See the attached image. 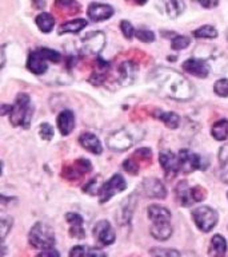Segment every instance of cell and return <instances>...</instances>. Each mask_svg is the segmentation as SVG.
<instances>
[{
    "label": "cell",
    "mask_w": 228,
    "mask_h": 257,
    "mask_svg": "<svg viewBox=\"0 0 228 257\" xmlns=\"http://www.w3.org/2000/svg\"><path fill=\"white\" fill-rule=\"evenodd\" d=\"M184 71L198 78H207L210 74V66L206 62L199 59H188L183 63Z\"/></svg>",
    "instance_id": "15"
},
{
    "label": "cell",
    "mask_w": 228,
    "mask_h": 257,
    "mask_svg": "<svg viewBox=\"0 0 228 257\" xmlns=\"http://www.w3.org/2000/svg\"><path fill=\"white\" fill-rule=\"evenodd\" d=\"M150 232H151L152 237L156 238V240H168L172 236L171 221H155V222H152Z\"/></svg>",
    "instance_id": "16"
},
{
    "label": "cell",
    "mask_w": 228,
    "mask_h": 257,
    "mask_svg": "<svg viewBox=\"0 0 228 257\" xmlns=\"http://www.w3.org/2000/svg\"><path fill=\"white\" fill-rule=\"evenodd\" d=\"M136 38L140 40V42H143V43H151L155 40V34L150 30H144V28H140L138 31L135 32Z\"/></svg>",
    "instance_id": "34"
},
{
    "label": "cell",
    "mask_w": 228,
    "mask_h": 257,
    "mask_svg": "<svg viewBox=\"0 0 228 257\" xmlns=\"http://www.w3.org/2000/svg\"><path fill=\"white\" fill-rule=\"evenodd\" d=\"M139 193L148 198H166L167 189L158 178H144L139 186Z\"/></svg>",
    "instance_id": "9"
},
{
    "label": "cell",
    "mask_w": 228,
    "mask_h": 257,
    "mask_svg": "<svg viewBox=\"0 0 228 257\" xmlns=\"http://www.w3.org/2000/svg\"><path fill=\"white\" fill-rule=\"evenodd\" d=\"M159 162L167 178H174L178 173H180L179 158L174 153L162 152L159 154Z\"/></svg>",
    "instance_id": "12"
},
{
    "label": "cell",
    "mask_w": 228,
    "mask_h": 257,
    "mask_svg": "<svg viewBox=\"0 0 228 257\" xmlns=\"http://www.w3.org/2000/svg\"><path fill=\"white\" fill-rule=\"evenodd\" d=\"M150 254L152 257H180L182 253L176 249H167V248H152L150 250Z\"/></svg>",
    "instance_id": "31"
},
{
    "label": "cell",
    "mask_w": 228,
    "mask_h": 257,
    "mask_svg": "<svg viewBox=\"0 0 228 257\" xmlns=\"http://www.w3.org/2000/svg\"><path fill=\"white\" fill-rule=\"evenodd\" d=\"M56 6H59L62 8H67L71 7L72 4L75 3V0H55Z\"/></svg>",
    "instance_id": "44"
},
{
    "label": "cell",
    "mask_w": 228,
    "mask_h": 257,
    "mask_svg": "<svg viewBox=\"0 0 228 257\" xmlns=\"http://www.w3.org/2000/svg\"><path fill=\"white\" fill-rule=\"evenodd\" d=\"M163 2L166 11H167V15L172 18V19L179 18L184 12L186 4H184L183 0H163Z\"/></svg>",
    "instance_id": "26"
},
{
    "label": "cell",
    "mask_w": 228,
    "mask_h": 257,
    "mask_svg": "<svg viewBox=\"0 0 228 257\" xmlns=\"http://www.w3.org/2000/svg\"><path fill=\"white\" fill-rule=\"evenodd\" d=\"M28 242L35 249H51L56 242L55 232L50 225L44 222H36L30 230Z\"/></svg>",
    "instance_id": "3"
},
{
    "label": "cell",
    "mask_w": 228,
    "mask_h": 257,
    "mask_svg": "<svg viewBox=\"0 0 228 257\" xmlns=\"http://www.w3.org/2000/svg\"><path fill=\"white\" fill-rule=\"evenodd\" d=\"M180 257H199L195 252H184Z\"/></svg>",
    "instance_id": "46"
},
{
    "label": "cell",
    "mask_w": 228,
    "mask_h": 257,
    "mask_svg": "<svg viewBox=\"0 0 228 257\" xmlns=\"http://www.w3.org/2000/svg\"><path fill=\"white\" fill-rule=\"evenodd\" d=\"M83 50L87 54H99L106 46V35L102 31H92L83 38Z\"/></svg>",
    "instance_id": "10"
},
{
    "label": "cell",
    "mask_w": 228,
    "mask_h": 257,
    "mask_svg": "<svg viewBox=\"0 0 228 257\" xmlns=\"http://www.w3.org/2000/svg\"><path fill=\"white\" fill-rule=\"evenodd\" d=\"M208 253L211 257H224L227 253V241L222 234H215L211 238Z\"/></svg>",
    "instance_id": "20"
},
{
    "label": "cell",
    "mask_w": 228,
    "mask_h": 257,
    "mask_svg": "<svg viewBox=\"0 0 228 257\" xmlns=\"http://www.w3.org/2000/svg\"><path fill=\"white\" fill-rule=\"evenodd\" d=\"M147 213L152 222H155V221H171V212L167 208H163L159 205H151L147 209Z\"/></svg>",
    "instance_id": "25"
},
{
    "label": "cell",
    "mask_w": 228,
    "mask_h": 257,
    "mask_svg": "<svg viewBox=\"0 0 228 257\" xmlns=\"http://www.w3.org/2000/svg\"><path fill=\"white\" fill-rule=\"evenodd\" d=\"M87 20L84 19H74L70 20V22H66L59 27V34L63 35V34H78L83 28L87 27Z\"/></svg>",
    "instance_id": "23"
},
{
    "label": "cell",
    "mask_w": 228,
    "mask_h": 257,
    "mask_svg": "<svg viewBox=\"0 0 228 257\" xmlns=\"http://www.w3.org/2000/svg\"><path fill=\"white\" fill-rule=\"evenodd\" d=\"M58 127L63 136L71 134L74 127H75V115L71 110H64L58 116Z\"/></svg>",
    "instance_id": "18"
},
{
    "label": "cell",
    "mask_w": 228,
    "mask_h": 257,
    "mask_svg": "<svg viewBox=\"0 0 228 257\" xmlns=\"http://www.w3.org/2000/svg\"><path fill=\"white\" fill-rule=\"evenodd\" d=\"M42 50V52L44 54V56L47 58L50 62H54V63H59L60 59H62V56H60V54L58 51H55V50H51V48H40Z\"/></svg>",
    "instance_id": "38"
},
{
    "label": "cell",
    "mask_w": 228,
    "mask_h": 257,
    "mask_svg": "<svg viewBox=\"0 0 228 257\" xmlns=\"http://www.w3.org/2000/svg\"><path fill=\"white\" fill-rule=\"evenodd\" d=\"M194 36L199 38V39H214L218 36V30L214 26H203V27L198 28L194 31Z\"/></svg>",
    "instance_id": "30"
},
{
    "label": "cell",
    "mask_w": 228,
    "mask_h": 257,
    "mask_svg": "<svg viewBox=\"0 0 228 257\" xmlns=\"http://www.w3.org/2000/svg\"><path fill=\"white\" fill-rule=\"evenodd\" d=\"M192 218H194V222L198 226V229L207 233L211 232L212 229L215 228L218 220H219V216H218V212L215 209L203 205V206H199L192 212Z\"/></svg>",
    "instance_id": "6"
},
{
    "label": "cell",
    "mask_w": 228,
    "mask_h": 257,
    "mask_svg": "<svg viewBox=\"0 0 228 257\" xmlns=\"http://www.w3.org/2000/svg\"><path fill=\"white\" fill-rule=\"evenodd\" d=\"M120 30L123 32V35L126 39H132V36L135 35V30H134V26H132L130 22L127 20H122V23H120Z\"/></svg>",
    "instance_id": "36"
},
{
    "label": "cell",
    "mask_w": 228,
    "mask_h": 257,
    "mask_svg": "<svg viewBox=\"0 0 228 257\" xmlns=\"http://www.w3.org/2000/svg\"><path fill=\"white\" fill-rule=\"evenodd\" d=\"M0 228H2V238H6L8 234V232L11 230L12 228V220L11 218H8V217H6L3 214L2 216V221H0Z\"/></svg>",
    "instance_id": "40"
},
{
    "label": "cell",
    "mask_w": 228,
    "mask_h": 257,
    "mask_svg": "<svg viewBox=\"0 0 228 257\" xmlns=\"http://www.w3.org/2000/svg\"><path fill=\"white\" fill-rule=\"evenodd\" d=\"M148 84L154 91L164 98H171L180 102L192 99L195 94L191 82L174 68H154L148 74Z\"/></svg>",
    "instance_id": "1"
},
{
    "label": "cell",
    "mask_w": 228,
    "mask_h": 257,
    "mask_svg": "<svg viewBox=\"0 0 228 257\" xmlns=\"http://www.w3.org/2000/svg\"><path fill=\"white\" fill-rule=\"evenodd\" d=\"M94 236L104 246L114 244L116 240L115 230L107 220H100L96 222L95 228H94Z\"/></svg>",
    "instance_id": "11"
},
{
    "label": "cell",
    "mask_w": 228,
    "mask_h": 257,
    "mask_svg": "<svg viewBox=\"0 0 228 257\" xmlns=\"http://www.w3.org/2000/svg\"><path fill=\"white\" fill-rule=\"evenodd\" d=\"M39 134L43 140L46 141L52 140V137H54V127H52L50 123H43L42 126H40Z\"/></svg>",
    "instance_id": "39"
},
{
    "label": "cell",
    "mask_w": 228,
    "mask_h": 257,
    "mask_svg": "<svg viewBox=\"0 0 228 257\" xmlns=\"http://www.w3.org/2000/svg\"><path fill=\"white\" fill-rule=\"evenodd\" d=\"M136 136L131 128L123 127L111 133L107 138V146L112 152H126L136 144Z\"/></svg>",
    "instance_id": "5"
},
{
    "label": "cell",
    "mask_w": 228,
    "mask_h": 257,
    "mask_svg": "<svg viewBox=\"0 0 228 257\" xmlns=\"http://www.w3.org/2000/svg\"><path fill=\"white\" fill-rule=\"evenodd\" d=\"M176 201L182 206H191L196 202H202L206 198V190L200 186L191 188L187 181H180L175 188Z\"/></svg>",
    "instance_id": "4"
},
{
    "label": "cell",
    "mask_w": 228,
    "mask_h": 257,
    "mask_svg": "<svg viewBox=\"0 0 228 257\" xmlns=\"http://www.w3.org/2000/svg\"><path fill=\"white\" fill-rule=\"evenodd\" d=\"M130 2H134V3L139 4V6H143V4H146V2H147V0H130Z\"/></svg>",
    "instance_id": "47"
},
{
    "label": "cell",
    "mask_w": 228,
    "mask_h": 257,
    "mask_svg": "<svg viewBox=\"0 0 228 257\" xmlns=\"http://www.w3.org/2000/svg\"><path fill=\"white\" fill-rule=\"evenodd\" d=\"M36 257H59V252L56 250V249L51 248V249H46L42 253H39Z\"/></svg>",
    "instance_id": "41"
},
{
    "label": "cell",
    "mask_w": 228,
    "mask_h": 257,
    "mask_svg": "<svg viewBox=\"0 0 228 257\" xmlns=\"http://www.w3.org/2000/svg\"><path fill=\"white\" fill-rule=\"evenodd\" d=\"M190 43H191L190 38H187V36H183V35H178L174 38V40H172L171 47H172V50L179 51V50H184V48H187L188 46H190Z\"/></svg>",
    "instance_id": "32"
},
{
    "label": "cell",
    "mask_w": 228,
    "mask_h": 257,
    "mask_svg": "<svg viewBox=\"0 0 228 257\" xmlns=\"http://www.w3.org/2000/svg\"><path fill=\"white\" fill-rule=\"evenodd\" d=\"M90 256V248L84 246V245H76L70 250V256L68 257H88Z\"/></svg>",
    "instance_id": "35"
},
{
    "label": "cell",
    "mask_w": 228,
    "mask_h": 257,
    "mask_svg": "<svg viewBox=\"0 0 228 257\" xmlns=\"http://www.w3.org/2000/svg\"><path fill=\"white\" fill-rule=\"evenodd\" d=\"M212 137L216 141H224L228 138V120L227 119H220L214 123L211 128Z\"/></svg>",
    "instance_id": "28"
},
{
    "label": "cell",
    "mask_w": 228,
    "mask_h": 257,
    "mask_svg": "<svg viewBox=\"0 0 228 257\" xmlns=\"http://www.w3.org/2000/svg\"><path fill=\"white\" fill-rule=\"evenodd\" d=\"M214 91H215L216 95L219 96H228V79L223 78V79L216 80L215 86H214Z\"/></svg>",
    "instance_id": "33"
},
{
    "label": "cell",
    "mask_w": 228,
    "mask_h": 257,
    "mask_svg": "<svg viewBox=\"0 0 228 257\" xmlns=\"http://www.w3.org/2000/svg\"><path fill=\"white\" fill-rule=\"evenodd\" d=\"M79 144L83 146L86 150H88L92 154H102L103 152V146L100 144L99 138L92 134V133H83L82 136L79 137Z\"/></svg>",
    "instance_id": "17"
},
{
    "label": "cell",
    "mask_w": 228,
    "mask_h": 257,
    "mask_svg": "<svg viewBox=\"0 0 228 257\" xmlns=\"http://www.w3.org/2000/svg\"><path fill=\"white\" fill-rule=\"evenodd\" d=\"M66 220L70 224V233L72 237L76 238H83L84 237V229H83V218L78 213H67Z\"/></svg>",
    "instance_id": "19"
},
{
    "label": "cell",
    "mask_w": 228,
    "mask_h": 257,
    "mask_svg": "<svg viewBox=\"0 0 228 257\" xmlns=\"http://www.w3.org/2000/svg\"><path fill=\"white\" fill-rule=\"evenodd\" d=\"M123 168H124V170H126V172L130 173V174H132V176L138 174V173H139V169H140L139 164H138L136 161L132 160V158L124 161Z\"/></svg>",
    "instance_id": "37"
},
{
    "label": "cell",
    "mask_w": 228,
    "mask_h": 257,
    "mask_svg": "<svg viewBox=\"0 0 228 257\" xmlns=\"http://www.w3.org/2000/svg\"><path fill=\"white\" fill-rule=\"evenodd\" d=\"M35 22L40 31H43L44 34L51 32L54 26H55V18L51 14H48V12H42V14H39V15L36 16Z\"/></svg>",
    "instance_id": "27"
},
{
    "label": "cell",
    "mask_w": 228,
    "mask_h": 257,
    "mask_svg": "<svg viewBox=\"0 0 228 257\" xmlns=\"http://www.w3.org/2000/svg\"><path fill=\"white\" fill-rule=\"evenodd\" d=\"M47 62H50V60L44 56L42 50L32 51L31 54H30V56H28L27 67L32 74H35V75H43L44 72L48 70Z\"/></svg>",
    "instance_id": "13"
},
{
    "label": "cell",
    "mask_w": 228,
    "mask_h": 257,
    "mask_svg": "<svg viewBox=\"0 0 228 257\" xmlns=\"http://www.w3.org/2000/svg\"><path fill=\"white\" fill-rule=\"evenodd\" d=\"M178 158H179V165H180V172L182 173H192L198 170V169H204L206 166H203V160L199 154H195V153H191L187 149H183L180 150L179 154H178Z\"/></svg>",
    "instance_id": "8"
},
{
    "label": "cell",
    "mask_w": 228,
    "mask_h": 257,
    "mask_svg": "<svg viewBox=\"0 0 228 257\" xmlns=\"http://www.w3.org/2000/svg\"><path fill=\"white\" fill-rule=\"evenodd\" d=\"M88 257H108L106 253L99 248H94V249H90V256Z\"/></svg>",
    "instance_id": "43"
},
{
    "label": "cell",
    "mask_w": 228,
    "mask_h": 257,
    "mask_svg": "<svg viewBox=\"0 0 228 257\" xmlns=\"http://www.w3.org/2000/svg\"><path fill=\"white\" fill-rule=\"evenodd\" d=\"M127 189V182L123 178L122 174H114V176L107 181L104 182L102 186H100L99 190V202L100 204H104L107 202L108 200H111L112 197L118 194V193L123 192Z\"/></svg>",
    "instance_id": "7"
},
{
    "label": "cell",
    "mask_w": 228,
    "mask_h": 257,
    "mask_svg": "<svg viewBox=\"0 0 228 257\" xmlns=\"http://www.w3.org/2000/svg\"><path fill=\"white\" fill-rule=\"evenodd\" d=\"M136 72H138V66L134 62H123L119 66L120 80L124 84H131L135 80Z\"/></svg>",
    "instance_id": "21"
},
{
    "label": "cell",
    "mask_w": 228,
    "mask_h": 257,
    "mask_svg": "<svg viewBox=\"0 0 228 257\" xmlns=\"http://www.w3.org/2000/svg\"><path fill=\"white\" fill-rule=\"evenodd\" d=\"M156 118L159 120H162V122H164V124L167 126V127L170 128H178V126H179L180 123V118L178 114H175V112H171V111H158L156 112Z\"/></svg>",
    "instance_id": "29"
},
{
    "label": "cell",
    "mask_w": 228,
    "mask_h": 257,
    "mask_svg": "<svg viewBox=\"0 0 228 257\" xmlns=\"http://www.w3.org/2000/svg\"><path fill=\"white\" fill-rule=\"evenodd\" d=\"M34 115V107L31 104V98L27 94H19L15 100V104L10 110V119L14 126H22L24 128L30 127Z\"/></svg>",
    "instance_id": "2"
},
{
    "label": "cell",
    "mask_w": 228,
    "mask_h": 257,
    "mask_svg": "<svg viewBox=\"0 0 228 257\" xmlns=\"http://www.w3.org/2000/svg\"><path fill=\"white\" fill-rule=\"evenodd\" d=\"M92 169L91 162L88 160H78L74 166L66 169V177L67 178H79L80 176H83L86 173H88Z\"/></svg>",
    "instance_id": "22"
},
{
    "label": "cell",
    "mask_w": 228,
    "mask_h": 257,
    "mask_svg": "<svg viewBox=\"0 0 228 257\" xmlns=\"http://www.w3.org/2000/svg\"><path fill=\"white\" fill-rule=\"evenodd\" d=\"M219 177L222 182L228 184V145L222 146L219 150Z\"/></svg>",
    "instance_id": "24"
},
{
    "label": "cell",
    "mask_w": 228,
    "mask_h": 257,
    "mask_svg": "<svg viewBox=\"0 0 228 257\" xmlns=\"http://www.w3.org/2000/svg\"><path fill=\"white\" fill-rule=\"evenodd\" d=\"M199 3L202 4L204 8H214L218 6L219 0H199Z\"/></svg>",
    "instance_id": "42"
},
{
    "label": "cell",
    "mask_w": 228,
    "mask_h": 257,
    "mask_svg": "<svg viewBox=\"0 0 228 257\" xmlns=\"http://www.w3.org/2000/svg\"><path fill=\"white\" fill-rule=\"evenodd\" d=\"M32 3L35 6L38 10H43L46 7V3H44V0H32Z\"/></svg>",
    "instance_id": "45"
},
{
    "label": "cell",
    "mask_w": 228,
    "mask_h": 257,
    "mask_svg": "<svg viewBox=\"0 0 228 257\" xmlns=\"http://www.w3.org/2000/svg\"><path fill=\"white\" fill-rule=\"evenodd\" d=\"M87 15L94 22H103V20L110 19L114 15V8L108 4L91 3L88 6Z\"/></svg>",
    "instance_id": "14"
}]
</instances>
